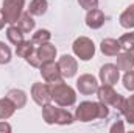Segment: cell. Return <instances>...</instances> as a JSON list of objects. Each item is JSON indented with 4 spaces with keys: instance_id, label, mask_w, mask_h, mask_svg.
I'll use <instances>...</instances> for the list:
<instances>
[{
    "instance_id": "6da1fadb",
    "label": "cell",
    "mask_w": 134,
    "mask_h": 133,
    "mask_svg": "<svg viewBox=\"0 0 134 133\" xmlns=\"http://www.w3.org/2000/svg\"><path fill=\"white\" fill-rule=\"evenodd\" d=\"M109 114V110H108V105L98 102H81L78 105V108L75 110V121H80V122H91V121H95V119H104L108 117Z\"/></svg>"
},
{
    "instance_id": "7a4b0ae2",
    "label": "cell",
    "mask_w": 134,
    "mask_h": 133,
    "mask_svg": "<svg viewBox=\"0 0 134 133\" xmlns=\"http://www.w3.org/2000/svg\"><path fill=\"white\" fill-rule=\"evenodd\" d=\"M42 117L48 125L58 124V125H70L75 121V116L64 108H58L55 105H45L42 106Z\"/></svg>"
},
{
    "instance_id": "3957f363",
    "label": "cell",
    "mask_w": 134,
    "mask_h": 133,
    "mask_svg": "<svg viewBox=\"0 0 134 133\" xmlns=\"http://www.w3.org/2000/svg\"><path fill=\"white\" fill-rule=\"evenodd\" d=\"M50 91H52V100H55V103L59 106H72L76 102L75 89L64 81L50 85Z\"/></svg>"
},
{
    "instance_id": "277c9868",
    "label": "cell",
    "mask_w": 134,
    "mask_h": 133,
    "mask_svg": "<svg viewBox=\"0 0 134 133\" xmlns=\"http://www.w3.org/2000/svg\"><path fill=\"white\" fill-rule=\"evenodd\" d=\"M97 96H98V100H100L101 103H104V105H108V106H112V108H115L117 111H120V110L123 108L125 97H123L122 94L115 93L114 88L109 86V85H101V86H98Z\"/></svg>"
},
{
    "instance_id": "5b68a950",
    "label": "cell",
    "mask_w": 134,
    "mask_h": 133,
    "mask_svg": "<svg viewBox=\"0 0 134 133\" xmlns=\"http://www.w3.org/2000/svg\"><path fill=\"white\" fill-rule=\"evenodd\" d=\"M72 50H73V53H75L80 60L89 61V60L94 58V55H95V44H94L92 39H89V38H86V36H80V38H76V39L73 41Z\"/></svg>"
},
{
    "instance_id": "8992f818",
    "label": "cell",
    "mask_w": 134,
    "mask_h": 133,
    "mask_svg": "<svg viewBox=\"0 0 134 133\" xmlns=\"http://www.w3.org/2000/svg\"><path fill=\"white\" fill-rule=\"evenodd\" d=\"M24 6H25V0H3L2 11L9 25L16 24L19 21V17L24 11Z\"/></svg>"
},
{
    "instance_id": "52a82bcc",
    "label": "cell",
    "mask_w": 134,
    "mask_h": 133,
    "mask_svg": "<svg viewBox=\"0 0 134 133\" xmlns=\"http://www.w3.org/2000/svg\"><path fill=\"white\" fill-rule=\"evenodd\" d=\"M31 99L39 106H45L52 102L50 83H34L31 86Z\"/></svg>"
},
{
    "instance_id": "ba28073f",
    "label": "cell",
    "mask_w": 134,
    "mask_h": 133,
    "mask_svg": "<svg viewBox=\"0 0 134 133\" xmlns=\"http://www.w3.org/2000/svg\"><path fill=\"white\" fill-rule=\"evenodd\" d=\"M41 75H42V78L45 80V83H50V85H53V83H61L63 81V74H61V70H59V66H58V63H55V61H50V63H44V64H41Z\"/></svg>"
},
{
    "instance_id": "9c48e42d",
    "label": "cell",
    "mask_w": 134,
    "mask_h": 133,
    "mask_svg": "<svg viewBox=\"0 0 134 133\" xmlns=\"http://www.w3.org/2000/svg\"><path fill=\"white\" fill-rule=\"evenodd\" d=\"M76 89L84 94V96H91L94 93H97L98 89V81L94 75L91 74H84V75H80V78L76 80Z\"/></svg>"
},
{
    "instance_id": "30bf717a",
    "label": "cell",
    "mask_w": 134,
    "mask_h": 133,
    "mask_svg": "<svg viewBox=\"0 0 134 133\" xmlns=\"http://www.w3.org/2000/svg\"><path fill=\"white\" fill-rule=\"evenodd\" d=\"M98 75H100V80H101L103 85L114 86L119 81V78H120V70H119L117 64L108 63V64H104V66L100 67V74Z\"/></svg>"
},
{
    "instance_id": "8fae6325",
    "label": "cell",
    "mask_w": 134,
    "mask_h": 133,
    "mask_svg": "<svg viewBox=\"0 0 134 133\" xmlns=\"http://www.w3.org/2000/svg\"><path fill=\"white\" fill-rule=\"evenodd\" d=\"M58 66H59V70H61L64 78H72V77L76 75L78 63L72 55H63L58 61Z\"/></svg>"
},
{
    "instance_id": "7c38bea8",
    "label": "cell",
    "mask_w": 134,
    "mask_h": 133,
    "mask_svg": "<svg viewBox=\"0 0 134 133\" xmlns=\"http://www.w3.org/2000/svg\"><path fill=\"white\" fill-rule=\"evenodd\" d=\"M36 53H37L41 64L50 63V61H55L56 58V47L50 42H44V44H39V47L36 49Z\"/></svg>"
},
{
    "instance_id": "4fadbf2b",
    "label": "cell",
    "mask_w": 134,
    "mask_h": 133,
    "mask_svg": "<svg viewBox=\"0 0 134 133\" xmlns=\"http://www.w3.org/2000/svg\"><path fill=\"white\" fill-rule=\"evenodd\" d=\"M104 13L98 9V8H94V9H89L87 14H86V25L92 30H97L101 28L103 24H104Z\"/></svg>"
},
{
    "instance_id": "5bb4252c",
    "label": "cell",
    "mask_w": 134,
    "mask_h": 133,
    "mask_svg": "<svg viewBox=\"0 0 134 133\" xmlns=\"http://www.w3.org/2000/svg\"><path fill=\"white\" fill-rule=\"evenodd\" d=\"M100 50L101 53L106 55V57H117V53H120V44H119L117 39L106 38V39L101 41Z\"/></svg>"
},
{
    "instance_id": "9a60e30c",
    "label": "cell",
    "mask_w": 134,
    "mask_h": 133,
    "mask_svg": "<svg viewBox=\"0 0 134 133\" xmlns=\"http://www.w3.org/2000/svg\"><path fill=\"white\" fill-rule=\"evenodd\" d=\"M6 97L13 102V105L16 106V110H20V108H24L25 105H27V94H25V91H22V89H9L8 91V94H6Z\"/></svg>"
},
{
    "instance_id": "2e32d148",
    "label": "cell",
    "mask_w": 134,
    "mask_h": 133,
    "mask_svg": "<svg viewBox=\"0 0 134 133\" xmlns=\"http://www.w3.org/2000/svg\"><path fill=\"white\" fill-rule=\"evenodd\" d=\"M117 67L119 70H131L134 69V58L131 55V52H122V53H117Z\"/></svg>"
},
{
    "instance_id": "e0dca14e",
    "label": "cell",
    "mask_w": 134,
    "mask_h": 133,
    "mask_svg": "<svg viewBox=\"0 0 134 133\" xmlns=\"http://www.w3.org/2000/svg\"><path fill=\"white\" fill-rule=\"evenodd\" d=\"M16 25H17L24 33H30V32L34 30L36 22L33 21V16L27 11V13H22V14H20V17H19V21L16 22Z\"/></svg>"
},
{
    "instance_id": "ac0fdd59",
    "label": "cell",
    "mask_w": 134,
    "mask_h": 133,
    "mask_svg": "<svg viewBox=\"0 0 134 133\" xmlns=\"http://www.w3.org/2000/svg\"><path fill=\"white\" fill-rule=\"evenodd\" d=\"M24 32L16 25V24H13V25H9L8 27V30H6V38H8V41L13 44V45H19L22 41H24Z\"/></svg>"
},
{
    "instance_id": "d6986e66",
    "label": "cell",
    "mask_w": 134,
    "mask_h": 133,
    "mask_svg": "<svg viewBox=\"0 0 134 133\" xmlns=\"http://www.w3.org/2000/svg\"><path fill=\"white\" fill-rule=\"evenodd\" d=\"M16 111V106L13 105V102L5 97V99H0V121H5V119H9Z\"/></svg>"
},
{
    "instance_id": "ffe728a7",
    "label": "cell",
    "mask_w": 134,
    "mask_h": 133,
    "mask_svg": "<svg viewBox=\"0 0 134 133\" xmlns=\"http://www.w3.org/2000/svg\"><path fill=\"white\" fill-rule=\"evenodd\" d=\"M120 25L123 28H134V5H130L122 14H120Z\"/></svg>"
},
{
    "instance_id": "44dd1931",
    "label": "cell",
    "mask_w": 134,
    "mask_h": 133,
    "mask_svg": "<svg viewBox=\"0 0 134 133\" xmlns=\"http://www.w3.org/2000/svg\"><path fill=\"white\" fill-rule=\"evenodd\" d=\"M47 8H48L47 0H31L28 6V13L31 16H44L47 13Z\"/></svg>"
},
{
    "instance_id": "7402d4cb",
    "label": "cell",
    "mask_w": 134,
    "mask_h": 133,
    "mask_svg": "<svg viewBox=\"0 0 134 133\" xmlns=\"http://www.w3.org/2000/svg\"><path fill=\"white\" fill-rule=\"evenodd\" d=\"M120 113L125 116V119H126L130 124H134V94L130 96L128 99H125L123 108L120 110Z\"/></svg>"
},
{
    "instance_id": "603a6c76",
    "label": "cell",
    "mask_w": 134,
    "mask_h": 133,
    "mask_svg": "<svg viewBox=\"0 0 134 133\" xmlns=\"http://www.w3.org/2000/svg\"><path fill=\"white\" fill-rule=\"evenodd\" d=\"M34 50V42L33 41H22L19 45H16V53L20 58H27L31 52Z\"/></svg>"
},
{
    "instance_id": "cb8c5ba5",
    "label": "cell",
    "mask_w": 134,
    "mask_h": 133,
    "mask_svg": "<svg viewBox=\"0 0 134 133\" xmlns=\"http://www.w3.org/2000/svg\"><path fill=\"white\" fill-rule=\"evenodd\" d=\"M119 44H120V49L130 52L134 49V32H130V33H125L123 36H120L119 39Z\"/></svg>"
},
{
    "instance_id": "d4e9b609",
    "label": "cell",
    "mask_w": 134,
    "mask_h": 133,
    "mask_svg": "<svg viewBox=\"0 0 134 133\" xmlns=\"http://www.w3.org/2000/svg\"><path fill=\"white\" fill-rule=\"evenodd\" d=\"M50 38H52V33H50L48 30L41 28V30H37V32L33 34V39H31V41H33L34 44H44V42H48Z\"/></svg>"
},
{
    "instance_id": "484cf974",
    "label": "cell",
    "mask_w": 134,
    "mask_h": 133,
    "mask_svg": "<svg viewBox=\"0 0 134 133\" xmlns=\"http://www.w3.org/2000/svg\"><path fill=\"white\" fill-rule=\"evenodd\" d=\"M11 61V49L0 41V64H8Z\"/></svg>"
},
{
    "instance_id": "4316f807",
    "label": "cell",
    "mask_w": 134,
    "mask_h": 133,
    "mask_svg": "<svg viewBox=\"0 0 134 133\" xmlns=\"http://www.w3.org/2000/svg\"><path fill=\"white\" fill-rule=\"evenodd\" d=\"M122 80H123V86H125V89H128V91H134V69L126 70Z\"/></svg>"
},
{
    "instance_id": "83f0119b",
    "label": "cell",
    "mask_w": 134,
    "mask_h": 133,
    "mask_svg": "<svg viewBox=\"0 0 134 133\" xmlns=\"http://www.w3.org/2000/svg\"><path fill=\"white\" fill-rule=\"evenodd\" d=\"M78 3H80L81 8H84V9H87V11L98 6V0H78Z\"/></svg>"
},
{
    "instance_id": "f1b7e54d",
    "label": "cell",
    "mask_w": 134,
    "mask_h": 133,
    "mask_svg": "<svg viewBox=\"0 0 134 133\" xmlns=\"http://www.w3.org/2000/svg\"><path fill=\"white\" fill-rule=\"evenodd\" d=\"M111 133H115V132H125V127H123V124H122V121H117L111 129Z\"/></svg>"
},
{
    "instance_id": "f546056e",
    "label": "cell",
    "mask_w": 134,
    "mask_h": 133,
    "mask_svg": "<svg viewBox=\"0 0 134 133\" xmlns=\"http://www.w3.org/2000/svg\"><path fill=\"white\" fill-rule=\"evenodd\" d=\"M0 132H11V125L9 124H6L5 121H0Z\"/></svg>"
},
{
    "instance_id": "4dcf8cb0",
    "label": "cell",
    "mask_w": 134,
    "mask_h": 133,
    "mask_svg": "<svg viewBox=\"0 0 134 133\" xmlns=\"http://www.w3.org/2000/svg\"><path fill=\"white\" fill-rule=\"evenodd\" d=\"M5 24H8V22H6V19H5L3 11L0 9V30H3V28H5Z\"/></svg>"
},
{
    "instance_id": "1f68e13d",
    "label": "cell",
    "mask_w": 134,
    "mask_h": 133,
    "mask_svg": "<svg viewBox=\"0 0 134 133\" xmlns=\"http://www.w3.org/2000/svg\"><path fill=\"white\" fill-rule=\"evenodd\" d=\"M130 52H131V55H133V58H134V49L133 50H130Z\"/></svg>"
}]
</instances>
